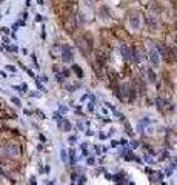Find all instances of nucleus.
<instances>
[{"label": "nucleus", "instance_id": "2", "mask_svg": "<svg viewBox=\"0 0 177 185\" xmlns=\"http://www.w3.org/2000/svg\"><path fill=\"white\" fill-rule=\"evenodd\" d=\"M149 59H151V62L154 65H157L159 63V54H157V51H154V49H153V51L149 53Z\"/></svg>", "mask_w": 177, "mask_h": 185}, {"label": "nucleus", "instance_id": "1", "mask_svg": "<svg viewBox=\"0 0 177 185\" xmlns=\"http://www.w3.org/2000/svg\"><path fill=\"white\" fill-rule=\"evenodd\" d=\"M63 60L65 62H71V60H73V53H71L69 46H63Z\"/></svg>", "mask_w": 177, "mask_h": 185}]
</instances>
